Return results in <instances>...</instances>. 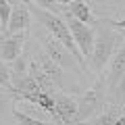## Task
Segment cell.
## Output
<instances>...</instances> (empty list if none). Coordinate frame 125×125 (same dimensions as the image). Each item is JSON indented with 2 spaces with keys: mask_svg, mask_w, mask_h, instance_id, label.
<instances>
[{
  "mask_svg": "<svg viewBox=\"0 0 125 125\" xmlns=\"http://www.w3.org/2000/svg\"><path fill=\"white\" fill-rule=\"evenodd\" d=\"M121 42H123V36H119L117 29H113V27H100L98 31H94V48H92L90 58L85 61L88 73L102 75L104 67L108 65L111 56L115 54V50L119 48Z\"/></svg>",
  "mask_w": 125,
  "mask_h": 125,
  "instance_id": "1",
  "label": "cell"
},
{
  "mask_svg": "<svg viewBox=\"0 0 125 125\" xmlns=\"http://www.w3.org/2000/svg\"><path fill=\"white\" fill-rule=\"evenodd\" d=\"M106 83H104V77L102 75H96L94 83L81 94V98L77 100L79 102V113H77V123L81 121H90L92 117H96L100 111L104 108V104L108 102L106 100Z\"/></svg>",
  "mask_w": 125,
  "mask_h": 125,
  "instance_id": "2",
  "label": "cell"
},
{
  "mask_svg": "<svg viewBox=\"0 0 125 125\" xmlns=\"http://www.w3.org/2000/svg\"><path fill=\"white\" fill-rule=\"evenodd\" d=\"M62 19H65L69 31H71V38H73V42H75V46L79 48V52L83 54V58L88 61L90 54H92V48H94V29L90 25H85V23L69 17L65 10H62Z\"/></svg>",
  "mask_w": 125,
  "mask_h": 125,
  "instance_id": "3",
  "label": "cell"
},
{
  "mask_svg": "<svg viewBox=\"0 0 125 125\" xmlns=\"http://www.w3.org/2000/svg\"><path fill=\"white\" fill-rule=\"evenodd\" d=\"M123 75H125V36H123V42L119 44V48L115 50V54L111 56L108 65L104 67V71H102L106 90H108L111 94H117L115 90L119 88Z\"/></svg>",
  "mask_w": 125,
  "mask_h": 125,
  "instance_id": "4",
  "label": "cell"
},
{
  "mask_svg": "<svg viewBox=\"0 0 125 125\" xmlns=\"http://www.w3.org/2000/svg\"><path fill=\"white\" fill-rule=\"evenodd\" d=\"M54 113H56L58 125H77L79 102L75 96L67 92H56L54 94Z\"/></svg>",
  "mask_w": 125,
  "mask_h": 125,
  "instance_id": "5",
  "label": "cell"
},
{
  "mask_svg": "<svg viewBox=\"0 0 125 125\" xmlns=\"http://www.w3.org/2000/svg\"><path fill=\"white\" fill-rule=\"evenodd\" d=\"M29 40V33H2L0 40V61L15 62L21 52L25 50V44Z\"/></svg>",
  "mask_w": 125,
  "mask_h": 125,
  "instance_id": "6",
  "label": "cell"
},
{
  "mask_svg": "<svg viewBox=\"0 0 125 125\" xmlns=\"http://www.w3.org/2000/svg\"><path fill=\"white\" fill-rule=\"evenodd\" d=\"M31 13L29 9L25 6V2H19V4L13 6L10 10V17H9V25H6L4 33H29L31 29Z\"/></svg>",
  "mask_w": 125,
  "mask_h": 125,
  "instance_id": "7",
  "label": "cell"
},
{
  "mask_svg": "<svg viewBox=\"0 0 125 125\" xmlns=\"http://www.w3.org/2000/svg\"><path fill=\"white\" fill-rule=\"evenodd\" d=\"M62 10H65L69 17L77 19V21L85 23V25H90V23H100V19L92 15V9L85 4V0H75V2H69V4L62 6Z\"/></svg>",
  "mask_w": 125,
  "mask_h": 125,
  "instance_id": "8",
  "label": "cell"
},
{
  "mask_svg": "<svg viewBox=\"0 0 125 125\" xmlns=\"http://www.w3.org/2000/svg\"><path fill=\"white\" fill-rule=\"evenodd\" d=\"M119 113H121V111H119V104L106 102V104H104V108L92 119V123H90V125H115Z\"/></svg>",
  "mask_w": 125,
  "mask_h": 125,
  "instance_id": "9",
  "label": "cell"
},
{
  "mask_svg": "<svg viewBox=\"0 0 125 125\" xmlns=\"http://www.w3.org/2000/svg\"><path fill=\"white\" fill-rule=\"evenodd\" d=\"M0 88L4 90V92H9L10 96L15 98L13 81H10V67H9V62H4V61H0Z\"/></svg>",
  "mask_w": 125,
  "mask_h": 125,
  "instance_id": "10",
  "label": "cell"
},
{
  "mask_svg": "<svg viewBox=\"0 0 125 125\" xmlns=\"http://www.w3.org/2000/svg\"><path fill=\"white\" fill-rule=\"evenodd\" d=\"M13 117L17 119L19 125H54V123H46V121H42V119H36V117L27 115V113H23V111H13Z\"/></svg>",
  "mask_w": 125,
  "mask_h": 125,
  "instance_id": "11",
  "label": "cell"
},
{
  "mask_svg": "<svg viewBox=\"0 0 125 125\" xmlns=\"http://www.w3.org/2000/svg\"><path fill=\"white\" fill-rule=\"evenodd\" d=\"M36 6H40V9L48 10V13H54L58 15V17H62V6L58 4V0H31Z\"/></svg>",
  "mask_w": 125,
  "mask_h": 125,
  "instance_id": "12",
  "label": "cell"
},
{
  "mask_svg": "<svg viewBox=\"0 0 125 125\" xmlns=\"http://www.w3.org/2000/svg\"><path fill=\"white\" fill-rule=\"evenodd\" d=\"M10 10H13V4L9 0H0V25H2V33L6 31V25H9V17H10Z\"/></svg>",
  "mask_w": 125,
  "mask_h": 125,
  "instance_id": "13",
  "label": "cell"
},
{
  "mask_svg": "<svg viewBox=\"0 0 125 125\" xmlns=\"http://www.w3.org/2000/svg\"><path fill=\"white\" fill-rule=\"evenodd\" d=\"M13 96H10L9 92H4V90H0V117L4 115L6 111H9V106H10V102H13Z\"/></svg>",
  "mask_w": 125,
  "mask_h": 125,
  "instance_id": "14",
  "label": "cell"
},
{
  "mask_svg": "<svg viewBox=\"0 0 125 125\" xmlns=\"http://www.w3.org/2000/svg\"><path fill=\"white\" fill-rule=\"evenodd\" d=\"M100 21H104L108 27H113V29H121V31H125V15H123V19H121V21H113V19H100Z\"/></svg>",
  "mask_w": 125,
  "mask_h": 125,
  "instance_id": "15",
  "label": "cell"
},
{
  "mask_svg": "<svg viewBox=\"0 0 125 125\" xmlns=\"http://www.w3.org/2000/svg\"><path fill=\"white\" fill-rule=\"evenodd\" d=\"M69 2H75V0H58V4H61V6H65V4H69Z\"/></svg>",
  "mask_w": 125,
  "mask_h": 125,
  "instance_id": "16",
  "label": "cell"
},
{
  "mask_svg": "<svg viewBox=\"0 0 125 125\" xmlns=\"http://www.w3.org/2000/svg\"><path fill=\"white\" fill-rule=\"evenodd\" d=\"M0 40H2V31H0Z\"/></svg>",
  "mask_w": 125,
  "mask_h": 125,
  "instance_id": "17",
  "label": "cell"
},
{
  "mask_svg": "<svg viewBox=\"0 0 125 125\" xmlns=\"http://www.w3.org/2000/svg\"><path fill=\"white\" fill-rule=\"evenodd\" d=\"M17 125H19V123H17Z\"/></svg>",
  "mask_w": 125,
  "mask_h": 125,
  "instance_id": "18",
  "label": "cell"
}]
</instances>
